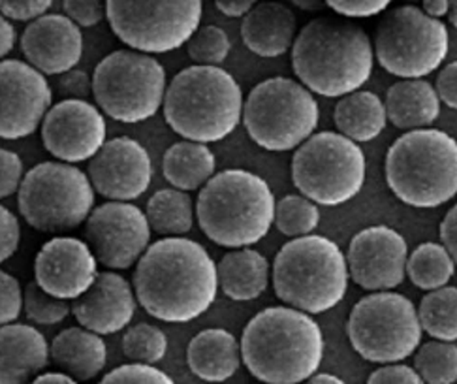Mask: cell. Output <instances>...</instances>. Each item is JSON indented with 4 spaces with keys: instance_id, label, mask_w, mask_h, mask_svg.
I'll use <instances>...</instances> for the list:
<instances>
[{
    "instance_id": "obj_32",
    "label": "cell",
    "mask_w": 457,
    "mask_h": 384,
    "mask_svg": "<svg viewBox=\"0 0 457 384\" xmlns=\"http://www.w3.org/2000/svg\"><path fill=\"white\" fill-rule=\"evenodd\" d=\"M455 273V262L441 243H421L407 260V277L420 290L445 288Z\"/></svg>"
},
{
    "instance_id": "obj_11",
    "label": "cell",
    "mask_w": 457,
    "mask_h": 384,
    "mask_svg": "<svg viewBox=\"0 0 457 384\" xmlns=\"http://www.w3.org/2000/svg\"><path fill=\"white\" fill-rule=\"evenodd\" d=\"M166 70L151 55L117 49L105 55L93 72L96 108L125 125L144 123L162 108Z\"/></svg>"
},
{
    "instance_id": "obj_50",
    "label": "cell",
    "mask_w": 457,
    "mask_h": 384,
    "mask_svg": "<svg viewBox=\"0 0 457 384\" xmlns=\"http://www.w3.org/2000/svg\"><path fill=\"white\" fill-rule=\"evenodd\" d=\"M215 6L226 17H245L256 6V3L253 0H217Z\"/></svg>"
},
{
    "instance_id": "obj_18",
    "label": "cell",
    "mask_w": 457,
    "mask_h": 384,
    "mask_svg": "<svg viewBox=\"0 0 457 384\" xmlns=\"http://www.w3.org/2000/svg\"><path fill=\"white\" fill-rule=\"evenodd\" d=\"M42 144L66 164L89 163L108 142L104 113L89 100H61L51 106L40 127Z\"/></svg>"
},
{
    "instance_id": "obj_14",
    "label": "cell",
    "mask_w": 457,
    "mask_h": 384,
    "mask_svg": "<svg viewBox=\"0 0 457 384\" xmlns=\"http://www.w3.org/2000/svg\"><path fill=\"white\" fill-rule=\"evenodd\" d=\"M202 13L204 4L200 0L105 3V20L115 37L144 55H164L187 46L200 29Z\"/></svg>"
},
{
    "instance_id": "obj_56",
    "label": "cell",
    "mask_w": 457,
    "mask_h": 384,
    "mask_svg": "<svg viewBox=\"0 0 457 384\" xmlns=\"http://www.w3.org/2000/svg\"><path fill=\"white\" fill-rule=\"evenodd\" d=\"M448 17H450V23L457 29V0H453V3H450Z\"/></svg>"
},
{
    "instance_id": "obj_46",
    "label": "cell",
    "mask_w": 457,
    "mask_h": 384,
    "mask_svg": "<svg viewBox=\"0 0 457 384\" xmlns=\"http://www.w3.org/2000/svg\"><path fill=\"white\" fill-rule=\"evenodd\" d=\"M57 91L62 100H87L93 95V78L83 70H70V72L59 76Z\"/></svg>"
},
{
    "instance_id": "obj_20",
    "label": "cell",
    "mask_w": 457,
    "mask_h": 384,
    "mask_svg": "<svg viewBox=\"0 0 457 384\" xmlns=\"http://www.w3.org/2000/svg\"><path fill=\"white\" fill-rule=\"evenodd\" d=\"M98 262L83 239L57 236L46 241L34 260V283L53 298L78 300L98 277Z\"/></svg>"
},
{
    "instance_id": "obj_47",
    "label": "cell",
    "mask_w": 457,
    "mask_h": 384,
    "mask_svg": "<svg viewBox=\"0 0 457 384\" xmlns=\"http://www.w3.org/2000/svg\"><path fill=\"white\" fill-rule=\"evenodd\" d=\"M365 384H426L407 363H388L369 375Z\"/></svg>"
},
{
    "instance_id": "obj_55",
    "label": "cell",
    "mask_w": 457,
    "mask_h": 384,
    "mask_svg": "<svg viewBox=\"0 0 457 384\" xmlns=\"http://www.w3.org/2000/svg\"><path fill=\"white\" fill-rule=\"evenodd\" d=\"M294 6L303 12H320L326 8V3H320V0H309V3L307 0H295Z\"/></svg>"
},
{
    "instance_id": "obj_37",
    "label": "cell",
    "mask_w": 457,
    "mask_h": 384,
    "mask_svg": "<svg viewBox=\"0 0 457 384\" xmlns=\"http://www.w3.org/2000/svg\"><path fill=\"white\" fill-rule=\"evenodd\" d=\"M232 42L224 29L205 25L187 44L188 57L196 66H220L230 55Z\"/></svg>"
},
{
    "instance_id": "obj_17",
    "label": "cell",
    "mask_w": 457,
    "mask_h": 384,
    "mask_svg": "<svg viewBox=\"0 0 457 384\" xmlns=\"http://www.w3.org/2000/svg\"><path fill=\"white\" fill-rule=\"evenodd\" d=\"M47 78L30 64L0 61V139H23L37 132L51 110Z\"/></svg>"
},
{
    "instance_id": "obj_54",
    "label": "cell",
    "mask_w": 457,
    "mask_h": 384,
    "mask_svg": "<svg viewBox=\"0 0 457 384\" xmlns=\"http://www.w3.org/2000/svg\"><path fill=\"white\" fill-rule=\"evenodd\" d=\"M302 384H346V382L333 373H314Z\"/></svg>"
},
{
    "instance_id": "obj_9",
    "label": "cell",
    "mask_w": 457,
    "mask_h": 384,
    "mask_svg": "<svg viewBox=\"0 0 457 384\" xmlns=\"http://www.w3.org/2000/svg\"><path fill=\"white\" fill-rule=\"evenodd\" d=\"M17 205L34 230L66 234L93 213L95 188L89 176L74 164L42 163L25 173Z\"/></svg>"
},
{
    "instance_id": "obj_42",
    "label": "cell",
    "mask_w": 457,
    "mask_h": 384,
    "mask_svg": "<svg viewBox=\"0 0 457 384\" xmlns=\"http://www.w3.org/2000/svg\"><path fill=\"white\" fill-rule=\"evenodd\" d=\"M64 15L79 29H91L104 21L105 4L100 0H66L62 3Z\"/></svg>"
},
{
    "instance_id": "obj_8",
    "label": "cell",
    "mask_w": 457,
    "mask_h": 384,
    "mask_svg": "<svg viewBox=\"0 0 457 384\" xmlns=\"http://www.w3.org/2000/svg\"><path fill=\"white\" fill-rule=\"evenodd\" d=\"M314 95L290 78L263 79L245 98L243 125L253 142L273 153L303 146L319 127Z\"/></svg>"
},
{
    "instance_id": "obj_28",
    "label": "cell",
    "mask_w": 457,
    "mask_h": 384,
    "mask_svg": "<svg viewBox=\"0 0 457 384\" xmlns=\"http://www.w3.org/2000/svg\"><path fill=\"white\" fill-rule=\"evenodd\" d=\"M219 288L234 302H251L268 290L271 266L262 253L245 247L226 253L217 264Z\"/></svg>"
},
{
    "instance_id": "obj_35",
    "label": "cell",
    "mask_w": 457,
    "mask_h": 384,
    "mask_svg": "<svg viewBox=\"0 0 457 384\" xmlns=\"http://www.w3.org/2000/svg\"><path fill=\"white\" fill-rule=\"evenodd\" d=\"M320 224V207L302 195H288L275 205L277 230L290 238L311 236Z\"/></svg>"
},
{
    "instance_id": "obj_19",
    "label": "cell",
    "mask_w": 457,
    "mask_h": 384,
    "mask_svg": "<svg viewBox=\"0 0 457 384\" xmlns=\"http://www.w3.org/2000/svg\"><path fill=\"white\" fill-rule=\"evenodd\" d=\"M87 176L95 192L112 202L137 200L153 181L149 151L134 138L108 139L89 161Z\"/></svg>"
},
{
    "instance_id": "obj_29",
    "label": "cell",
    "mask_w": 457,
    "mask_h": 384,
    "mask_svg": "<svg viewBox=\"0 0 457 384\" xmlns=\"http://www.w3.org/2000/svg\"><path fill=\"white\" fill-rule=\"evenodd\" d=\"M333 121L341 136L354 144H367L377 139L388 125L384 100L371 91H356L339 98L333 110Z\"/></svg>"
},
{
    "instance_id": "obj_1",
    "label": "cell",
    "mask_w": 457,
    "mask_h": 384,
    "mask_svg": "<svg viewBox=\"0 0 457 384\" xmlns=\"http://www.w3.org/2000/svg\"><path fill=\"white\" fill-rule=\"evenodd\" d=\"M137 304L156 321L187 324L215 304L217 264L207 249L188 238H162L139 258L134 270Z\"/></svg>"
},
{
    "instance_id": "obj_16",
    "label": "cell",
    "mask_w": 457,
    "mask_h": 384,
    "mask_svg": "<svg viewBox=\"0 0 457 384\" xmlns=\"http://www.w3.org/2000/svg\"><path fill=\"white\" fill-rule=\"evenodd\" d=\"M348 275L367 292H390L407 277L409 246L392 226H369L348 243Z\"/></svg>"
},
{
    "instance_id": "obj_36",
    "label": "cell",
    "mask_w": 457,
    "mask_h": 384,
    "mask_svg": "<svg viewBox=\"0 0 457 384\" xmlns=\"http://www.w3.org/2000/svg\"><path fill=\"white\" fill-rule=\"evenodd\" d=\"M166 353L168 338L158 326L139 322L130 326L122 336V355L130 360V363L154 365L166 356Z\"/></svg>"
},
{
    "instance_id": "obj_13",
    "label": "cell",
    "mask_w": 457,
    "mask_h": 384,
    "mask_svg": "<svg viewBox=\"0 0 457 384\" xmlns=\"http://www.w3.org/2000/svg\"><path fill=\"white\" fill-rule=\"evenodd\" d=\"M448 49L446 25L414 4H401L384 13L373 47L378 64L401 79H424L433 74L443 66Z\"/></svg>"
},
{
    "instance_id": "obj_21",
    "label": "cell",
    "mask_w": 457,
    "mask_h": 384,
    "mask_svg": "<svg viewBox=\"0 0 457 384\" xmlns=\"http://www.w3.org/2000/svg\"><path fill=\"white\" fill-rule=\"evenodd\" d=\"M21 51L34 70L44 76H62L74 70L83 55L81 29L61 13H47L27 25Z\"/></svg>"
},
{
    "instance_id": "obj_26",
    "label": "cell",
    "mask_w": 457,
    "mask_h": 384,
    "mask_svg": "<svg viewBox=\"0 0 457 384\" xmlns=\"http://www.w3.org/2000/svg\"><path fill=\"white\" fill-rule=\"evenodd\" d=\"M51 362L76 380L98 377L108 362V348L102 336L81 326L62 330L49 345Z\"/></svg>"
},
{
    "instance_id": "obj_43",
    "label": "cell",
    "mask_w": 457,
    "mask_h": 384,
    "mask_svg": "<svg viewBox=\"0 0 457 384\" xmlns=\"http://www.w3.org/2000/svg\"><path fill=\"white\" fill-rule=\"evenodd\" d=\"M51 4V0H0V13L8 21L32 23L47 15Z\"/></svg>"
},
{
    "instance_id": "obj_57",
    "label": "cell",
    "mask_w": 457,
    "mask_h": 384,
    "mask_svg": "<svg viewBox=\"0 0 457 384\" xmlns=\"http://www.w3.org/2000/svg\"><path fill=\"white\" fill-rule=\"evenodd\" d=\"M260 384H262V382H260Z\"/></svg>"
},
{
    "instance_id": "obj_24",
    "label": "cell",
    "mask_w": 457,
    "mask_h": 384,
    "mask_svg": "<svg viewBox=\"0 0 457 384\" xmlns=\"http://www.w3.org/2000/svg\"><path fill=\"white\" fill-rule=\"evenodd\" d=\"M297 21L294 10L280 3H260L241 23V40L249 51L263 59H275L292 49Z\"/></svg>"
},
{
    "instance_id": "obj_52",
    "label": "cell",
    "mask_w": 457,
    "mask_h": 384,
    "mask_svg": "<svg viewBox=\"0 0 457 384\" xmlns=\"http://www.w3.org/2000/svg\"><path fill=\"white\" fill-rule=\"evenodd\" d=\"M421 10H424V13L429 15L431 20L441 21V17L448 15L450 12V3L448 0H426V3L421 4Z\"/></svg>"
},
{
    "instance_id": "obj_2",
    "label": "cell",
    "mask_w": 457,
    "mask_h": 384,
    "mask_svg": "<svg viewBox=\"0 0 457 384\" xmlns=\"http://www.w3.org/2000/svg\"><path fill=\"white\" fill-rule=\"evenodd\" d=\"M241 360L262 384H302L319 373L326 341L320 324L288 305L266 307L241 334Z\"/></svg>"
},
{
    "instance_id": "obj_40",
    "label": "cell",
    "mask_w": 457,
    "mask_h": 384,
    "mask_svg": "<svg viewBox=\"0 0 457 384\" xmlns=\"http://www.w3.org/2000/svg\"><path fill=\"white\" fill-rule=\"evenodd\" d=\"M23 311V290L20 281L0 270V328L15 322Z\"/></svg>"
},
{
    "instance_id": "obj_34",
    "label": "cell",
    "mask_w": 457,
    "mask_h": 384,
    "mask_svg": "<svg viewBox=\"0 0 457 384\" xmlns=\"http://www.w3.org/2000/svg\"><path fill=\"white\" fill-rule=\"evenodd\" d=\"M414 370L426 384L457 382V345L428 341L414 353Z\"/></svg>"
},
{
    "instance_id": "obj_31",
    "label": "cell",
    "mask_w": 457,
    "mask_h": 384,
    "mask_svg": "<svg viewBox=\"0 0 457 384\" xmlns=\"http://www.w3.org/2000/svg\"><path fill=\"white\" fill-rule=\"evenodd\" d=\"M195 213L196 207L192 204L188 192L178 188L156 190L145 209L151 230L168 238H181L188 234L195 226Z\"/></svg>"
},
{
    "instance_id": "obj_23",
    "label": "cell",
    "mask_w": 457,
    "mask_h": 384,
    "mask_svg": "<svg viewBox=\"0 0 457 384\" xmlns=\"http://www.w3.org/2000/svg\"><path fill=\"white\" fill-rule=\"evenodd\" d=\"M51 362L40 330L21 322L0 328V384H30Z\"/></svg>"
},
{
    "instance_id": "obj_25",
    "label": "cell",
    "mask_w": 457,
    "mask_h": 384,
    "mask_svg": "<svg viewBox=\"0 0 457 384\" xmlns=\"http://www.w3.org/2000/svg\"><path fill=\"white\" fill-rule=\"evenodd\" d=\"M187 363L192 375L204 382H226L241 368V345L232 331L222 328L204 330L190 339Z\"/></svg>"
},
{
    "instance_id": "obj_12",
    "label": "cell",
    "mask_w": 457,
    "mask_h": 384,
    "mask_svg": "<svg viewBox=\"0 0 457 384\" xmlns=\"http://www.w3.org/2000/svg\"><path fill=\"white\" fill-rule=\"evenodd\" d=\"M418 309L397 292H371L353 307L346 336L358 356L371 363H401L421 345Z\"/></svg>"
},
{
    "instance_id": "obj_15",
    "label": "cell",
    "mask_w": 457,
    "mask_h": 384,
    "mask_svg": "<svg viewBox=\"0 0 457 384\" xmlns=\"http://www.w3.org/2000/svg\"><path fill=\"white\" fill-rule=\"evenodd\" d=\"M151 226L147 215L130 202H105L93 209L85 222V243L98 264L129 270L149 249Z\"/></svg>"
},
{
    "instance_id": "obj_51",
    "label": "cell",
    "mask_w": 457,
    "mask_h": 384,
    "mask_svg": "<svg viewBox=\"0 0 457 384\" xmlns=\"http://www.w3.org/2000/svg\"><path fill=\"white\" fill-rule=\"evenodd\" d=\"M15 40H17L15 27L3 13H0V61H4V57L10 55V51L15 46Z\"/></svg>"
},
{
    "instance_id": "obj_41",
    "label": "cell",
    "mask_w": 457,
    "mask_h": 384,
    "mask_svg": "<svg viewBox=\"0 0 457 384\" xmlns=\"http://www.w3.org/2000/svg\"><path fill=\"white\" fill-rule=\"evenodd\" d=\"M23 178L25 173L21 156L10 149L0 147V200L20 192Z\"/></svg>"
},
{
    "instance_id": "obj_44",
    "label": "cell",
    "mask_w": 457,
    "mask_h": 384,
    "mask_svg": "<svg viewBox=\"0 0 457 384\" xmlns=\"http://www.w3.org/2000/svg\"><path fill=\"white\" fill-rule=\"evenodd\" d=\"M326 6L333 12L350 17V20H361V17H375L388 10V0H328Z\"/></svg>"
},
{
    "instance_id": "obj_3",
    "label": "cell",
    "mask_w": 457,
    "mask_h": 384,
    "mask_svg": "<svg viewBox=\"0 0 457 384\" xmlns=\"http://www.w3.org/2000/svg\"><path fill=\"white\" fill-rule=\"evenodd\" d=\"M292 70L307 91L343 98L360 91L373 74L375 51L369 34L353 21L316 17L292 46Z\"/></svg>"
},
{
    "instance_id": "obj_4",
    "label": "cell",
    "mask_w": 457,
    "mask_h": 384,
    "mask_svg": "<svg viewBox=\"0 0 457 384\" xmlns=\"http://www.w3.org/2000/svg\"><path fill=\"white\" fill-rule=\"evenodd\" d=\"M275 205V195L266 179L249 170H224L200 190L196 221L217 246L245 249L270 234Z\"/></svg>"
},
{
    "instance_id": "obj_7",
    "label": "cell",
    "mask_w": 457,
    "mask_h": 384,
    "mask_svg": "<svg viewBox=\"0 0 457 384\" xmlns=\"http://www.w3.org/2000/svg\"><path fill=\"white\" fill-rule=\"evenodd\" d=\"M386 183L416 209H435L457 196V139L441 129L399 136L386 154Z\"/></svg>"
},
{
    "instance_id": "obj_10",
    "label": "cell",
    "mask_w": 457,
    "mask_h": 384,
    "mask_svg": "<svg viewBox=\"0 0 457 384\" xmlns=\"http://www.w3.org/2000/svg\"><path fill=\"white\" fill-rule=\"evenodd\" d=\"M294 187L316 205L339 207L354 200L365 185V154L339 132L312 134L294 153Z\"/></svg>"
},
{
    "instance_id": "obj_38",
    "label": "cell",
    "mask_w": 457,
    "mask_h": 384,
    "mask_svg": "<svg viewBox=\"0 0 457 384\" xmlns=\"http://www.w3.org/2000/svg\"><path fill=\"white\" fill-rule=\"evenodd\" d=\"M23 311L27 319L34 324L55 326L61 324L72 313V305L64 300L53 298V296L44 292L32 281L23 290Z\"/></svg>"
},
{
    "instance_id": "obj_22",
    "label": "cell",
    "mask_w": 457,
    "mask_h": 384,
    "mask_svg": "<svg viewBox=\"0 0 457 384\" xmlns=\"http://www.w3.org/2000/svg\"><path fill=\"white\" fill-rule=\"evenodd\" d=\"M136 309L137 298L132 285L115 271L98 273L95 285L72 304L79 326L98 336H113L125 330Z\"/></svg>"
},
{
    "instance_id": "obj_53",
    "label": "cell",
    "mask_w": 457,
    "mask_h": 384,
    "mask_svg": "<svg viewBox=\"0 0 457 384\" xmlns=\"http://www.w3.org/2000/svg\"><path fill=\"white\" fill-rule=\"evenodd\" d=\"M30 384H78V380L62 371H49L38 375Z\"/></svg>"
},
{
    "instance_id": "obj_27",
    "label": "cell",
    "mask_w": 457,
    "mask_h": 384,
    "mask_svg": "<svg viewBox=\"0 0 457 384\" xmlns=\"http://www.w3.org/2000/svg\"><path fill=\"white\" fill-rule=\"evenodd\" d=\"M386 115L399 130H421L441 115V98L426 79H401L394 83L384 100Z\"/></svg>"
},
{
    "instance_id": "obj_6",
    "label": "cell",
    "mask_w": 457,
    "mask_h": 384,
    "mask_svg": "<svg viewBox=\"0 0 457 384\" xmlns=\"http://www.w3.org/2000/svg\"><path fill=\"white\" fill-rule=\"evenodd\" d=\"M277 298L307 315L336 309L348 290L346 256L326 236H305L285 243L271 266Z\"/></svg>"
},
{
    "instance_id": "obj_39",
    "label": "cell",
    "mask_w": 457,
    "mask_h": 384,
    "mask_svg": "<svg viewBox=\"0 0 457 384\" xmlns=\"http://www.w3.org/2000/svg\"><path fill=\"white\" fill-rule=\"evenodd\" d=\"M98 384H175L170 375L154 365L125 363L105 373Z\"/></svg>"
},
{
    "instance_id": "obj_5",
    "label": "cell",
    "mask_w": 457,
    "mask_h": 384,
    "mask_svg": "<svg viewBox=\"0 0 457 384\" xmlns=\"http://www.w3.org/2000/svg\"><path fill=\"white\" fill-rule=\"evenodd\" d=\"M243 91L220 66H188L171 79L164 96L168 127L187 142L217 144L243 121Z\"/></svg>"
},
{
    "instance_id": "obj_33",
    "label": "cell",
    "mask_w": 457,
    "mask_h": 384,
    "mask_svg": "<svg viewBox=\"0 0 457 384\" xmlns=\"http://www.w3.org/2000/svg\"><path fill=\"white\" fill-rule=\"evenodd\" d=\"M418 319L421 331L445 343L457 341V287L428 292L420 302Z\"/></svg>"
},
{
    "instance_id": "obj_48",
    "label": "cell",
    "mask_w": 457,
    "mask_h": 384,
    "mask_svg": "<svg viewBox=\"0 0 457 384\" xmlns=\"http://www.w3.org/2000/svg\"><path fill=\"white\" fill-rule=\"evenodd\" d=\"M435 91L448 108L457 110V61L446 64L436 76Z\"/></svg>"
},
{
    "instance_id": "obj_30",
    "label": "cell",
    "mask_w": 457,
    "mask_h": 384,
    "mask_svg": "<svg viewBox=\"0 0 457 384\" xmlns=\"http://www.w3.org/2000/svg\"><path fill=\"white\" fill-rule=\"evenodd\" d=\"M215 153L204 144L187 142V139L173 144L162 159V173L166 181L183 192L204 188L205 183L215 176Z\"/></svg>"
},
{
    "instance_id": "obj_49",
    "label": "cell",
    "mask_w": 457,
    "mask_h": 384,
    "mask_svg": "<svg viewBox=\"0 0 457 384\" xmlns=\"http://www.w3.org/2000/svg\"><path fill=\"white\" fill-rule=\"evenodd\" d=\"M438 236L443 241L441 246L448 251L457 266V204L445 215L441 226H438Z\"/></svg>"
},
{
    "instance_id": "obj_45",
    "label": "cell",
    "mask_w": 457,
    "mask_h": 384,
    "mask_svg": "<svg viewBox=\"0 0 457 384\" xmlns=\"http://www.w3.org/2000/svg\"><path fill=\"white\" fill-rule=\"evenodd\" d=\"M21 241V226L17 217L8 207L0 204V264H4L8 258L20 249Z\"/></svg>"
}]
</instances>
